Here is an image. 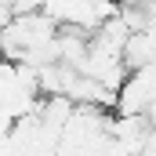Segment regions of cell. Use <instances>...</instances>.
<instances>
[{
  "instance_id": "cell-2",
  "label": "cell",
  "mask_w": 156,
  "mask_h": 156,
  "mask_svg": "<svg viewBox=\"0 0 156 156\" xmlns=\"http://www.w3.org/2000/svg\"><path fill=\"white\" fill-rule=\"evenodd\" d=\"M120 62H123V69H142V66H153V29L127 33L123 47H120Z\"/></svg>"
},
{
  "instance_id": "cell-1",
  "label": "cell",
  "mask_w": 156,
  "mask_h": 156,
  "mask_svg": "<svg viewBox=\"0 0 156 156\" xmlns=\"http://www.w3.org/2000/svg\"><path fill=\"white\" fill-rule=\"evenodd\" d=\"M153 98H156L153 66L127 69L120 87L113 91V109H116V116H153Z\"/></svg>"
},
{
  "instance_id": "cell-3",
  "label": "cell",
  "mask_w": 156,
  "mask_h": 156,
  "mask_svg": "<svg viewBox=\"0 0 156 156\" xmlns=\"http://www.w3.org/2000/svg\"><path fill=\"white\" fill-rule=\"evenodd\" d=\"M11 18H15V15H11V7H7V4H4V0H0V29H4V26H7V22H11Z\"/></svg>"
}]
</instances>
